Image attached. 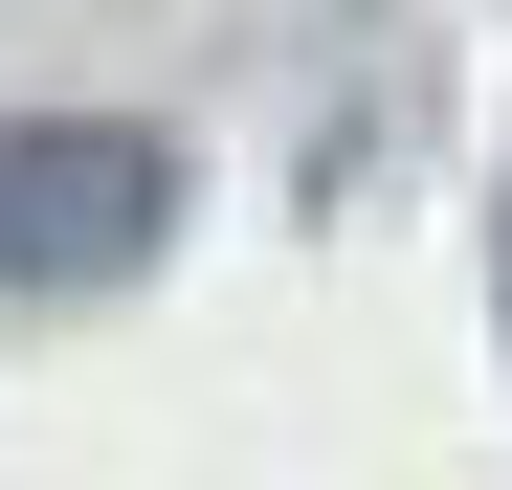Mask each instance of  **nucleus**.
I'll list each match as a JSON object with an SVG mask.
<instances>
[{
    "instance_id": "obj_1",
    "label": "nucleus",
    "mask_w": 512,
    "mask_h": 490,
    "mask_svg": "<svg viewBox=\"0 0 512 490\" xmlns=\"http://www.w3.org/2000/svg\"><path fill=\"white\" fill-rule=\"evenodd\" d=\"M179 223V156L134 112H0V290H112Z\"/></svg>"
}]
</instances>
